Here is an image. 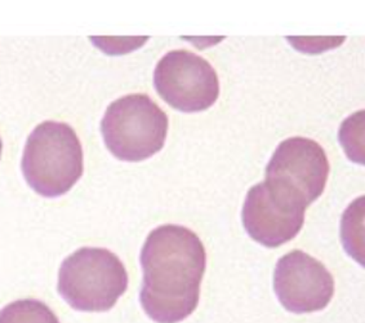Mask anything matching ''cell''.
Instances as JSON below:
<instances>
[{
	"instance_id": "cell-5",
	"label": "cell",
	"mask_w": 365,
	"mask_h": 323,
	"mask_svg": "<svg viewBox=\"0 0 365 323\" xmlns=\"http://www.w3.org/2000/svg\"><path fill=\"white\" fill-rule=\"evenodd\" d=\"M328 176L329 161L322 145L307 137H291L271 156L264 182L277 196L306 209L323 194Z\"/></svg>"
},
{
	"instance_id": "cell-1",
	"label": "cell",
	"mask_w": 365,
	"mask_h": 323,
	"mask_svg": "<svg viewBox=\"0 0 365 323\" xmlns=\"http://www.w3.org/2000/svg\"><path fill=\"white\" fill-rule=\"evenodd\" d=\"M141 265L140 302L153 321L182 322L195 312L207 252L192 230L175 224L153 230L141 251Z\"/></svg>"
},
{
	"instance_id": "cell-8",
	"label": "cell",
	"mask_w": 365,
	"mask_h": 323,
	"mask_svg": "<svg viewBox=\"0 0 365 323\" xmlns=\"http://www.w3.org/2000/svg\"><path fill=\"white\" fill-rule=\"evenodd\" d=\"M304 211L274 194L264 182L248 190L242 219L252 239L264 247L277 249L292 241L301 232Z\"/></svg>"
},
{
	"instance_id": "cell-6",
	"label": "cell",
	"mask_w": 365,
	"mask_h": 323,
	"mask_svg": "<svg viewBox=\"0 0 365 323\" xmlns=\"http://www.w3.org/2000/svg\"><path fill=\"white\" fill-rule=\"evenodd\" d=\"M154 86L164 101L182 113L204 111L220 96L216 70L203 57L186 49L163 56L154 71Z\"/></svg>"
},
{
	"instance_id": "cell-7",
	"label": "cell",
	"mask_w": 365,
	"mask_h": 323,
	"mask_svg": "<svg viewBox=\"0 0 365 323\" xmlns=\"http://www.w3.org/2000/svg\"><path fill=\"white\" fill-rule=\"evenodd\" d=\"M274 289L285 309L306 314L328 307L334 294V279L324 264L293 249L277 263Z\"/></svg>"
},
{
	"instance_id": "cell-3",
	"label": "cell",
	"mask_w": 365,
	"mask_h": 323,
	"mask_svg": "<svg viewBox=\"0 0 365 323\" xmlns=\"http://www.w3.org/2000/svg\"><path fill=\"white\" fill-rule=\"evenodd\" d=\"M128 289V273L118 256L101 247H83L58 272V294L81 312H108Z\"/></svg>"
},
{
	"instance_id": "cell-9",
	"label": "cell",
	"mask_w": 365,
	"mask_h": 323,
	"mask_svg": "<svg viewBox=\"0 0 365 323\" xmlns=\"http://www.w3.org/2000/svg\"><path fill=\"white\" fill-rule=\"evenodd\" d=\"M0 323H60L51 308L34 299L17 300L0 312Z\"/></svg>"
},
{
	"instance_id": "cell-10",
	"label": "cell",
	"mask_w": 365,
	"mask_h": 323,
	"mask_svg": "<svg viewBox=\"0 0 365 323\" xmlns=\"http://www.w3.org/2000/svg\"><path fill=\"white\" fill-rule=\"evenodd\" d=\"M1 150H3V141H1V137H0V156H1Z\"/></svg>"
},
{
	"instance_id": "cell-4",
	"label": "cell",
	"mask_w": 365,
	"mask_h": 323,
	"mask_svg": "<svg viewBox=\"0 0 365 323\" xmlns=\"http://www.w3.org/2000/svg\"><path fill=\"white\" fill-rule=\"evenodd\" d=\"M101 132L108 151L118 159L145 161L164 146L168 116L149 96L127 94L108 105Z\"/></svg>"
},
{
	"instance_id": "cell-2",
	"label": "cell",
	"mask_w": 365,
	"mask_h": 323,
	"mask_svg": "<svg viewBox=\"0 0 365 323\" xmlns=\"http://www.w3.org/2000/svg\"><path fill=\"white\" fill-rule=\"evenodd\" d=\"M22 174L29 187L46 198L68 193L84 171L83 148L74 128L61 121H43L27 139Z\"/></svg>"
}]
</instances>
